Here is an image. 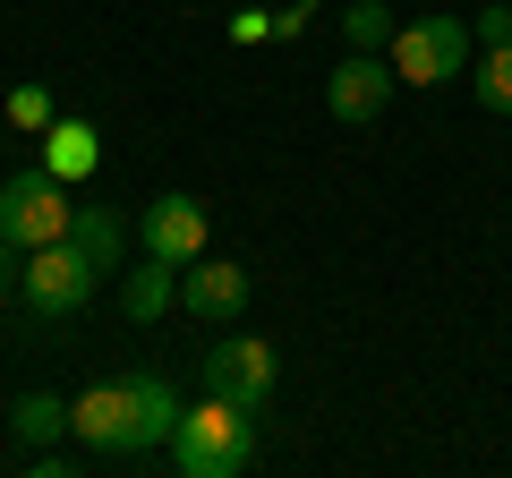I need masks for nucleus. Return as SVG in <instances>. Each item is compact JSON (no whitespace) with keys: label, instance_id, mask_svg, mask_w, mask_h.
Segmentation results:
<instances>
[{"label":"nucleus","instance_id":"1","mask_svg":"<svg viewBox=\"0 0 512 478\" xmlns=\"http://www.w3.org/2000/svg\"><path fill=\"white\" fill-rule=\"evenodd\" d=\"M163 453H171V470H180V478H239L256 461V410L205 393L197 410H180V427H171Z\"/></svg>","mask_w":512,"mask_h":478},{"label":"nucleus","instance_id":"2","mask_svg":"<svg viewBox=\"0 0 512 478\" xmlns=\"http://www.w3.org/2000/svg\"><path fill=\"white\" fill-rule=\"evenodd\" d=\"M94 257L77 248V239H52V248H26V265H18V308L35 316V325H69L77 308H86V291H94Z\"/></svg>","mask_w":512,"mask_h":478},{"label":"nucleus","instance_id":"3","mask_svg":"<svg viewBox=\"0 0 512 478\" xmlns=\"http://www.w3.org/2000/svg\"><path fill=\"white\" fill-rule=\"evenodd\" d=\"M470 43L478 35L461 18H410V26H393L384 60H393L402 86H453V77H470Z\"/></svg>","mask_w":512,"mask_h":478},{"label":"nucleus","instance_id":"4","mask_svg":"<svg viewBox=\"0 0 512 478\" xmlns=\"http://www.w3.org/2000/svg\"><path fill=\"white\" fill-rule=\"evenodd\" d=\"M77 205H69V180H52L43 163H26L18 180L0 188V239L9 248H52V239H69Z\"/></svg>","mask_w":512,"mask_h":478},{"label":"nucleus","instance_id":"5","mask_svg":"<svg viewBox=\"0 0 512 478\" xmlns=\"http://www.w3.org/2000/svg\"><path fill=\"white\" fill-rule=\"evenodd\" d=\"M197 376H205V393H222V402L265 410L274 385H282V359H274V342H256V333H222V342L197 359Z\"/></svg>","mask_w":512,"mask_h":478},{"label":"nucleus","instance_id":"6","mask_svg":"<svg viewBox=\"0 0 512 478\" xmlns=\"http://www.w3.org/2000/svg\"><path fill=\"white\" fill-rule=\"evenodd\" d=\"M69 436L94 461H137V402H128V376H103L69 402Z\"/></svg>","mask_w":512,"mask_h":478},{"label":"nucleus","instance_id":"7","mask_svg":"<svg viewBox=\"0 0 512 478\" xmlns=\"http://www.w3.org/2000/svg\"><path fill=\"white\" fill-rule=\"evenodd\" d=\"M393 60L384 52H342L333 60V77H325V111L342 120V129H367V120H384V103H393Z\"/></svg>","mask_w":512,"mask_h":478},{"label":"nucleus","instance_id":"8","mask_svg":"<svg viewBox=\"0 0 512 478\" xmlns=\"http://www.w3.org/2000/svg\"><path fill=\"white\" fill-rule=\"evenodd\" d=\"M137 239H146V257H205V239H214V214H205V197H188V188H171V197H154L146 214H137Z\"/></svg>","mask_w":512,"mask_h":478},{"label":"nucleus","instance_id":"9","mask_svg":"<svg viewBox=\"0 0 512 478\" xmlns=\"http://www.w3.org/2000/svg\"><path fill=\"white\" fill-rule=\"evenodd\" d=\"M248 265H231V257H188L180 265V308L197 316V325H231L239 308H248Z\"/></svg>","mask_w":512,"mask_h":478},{"label":"nucleus","instance_id":"10","mask_svg":"<svg viewBox=\"0 0 512 478\" xmlns=\"http://www.w3.org/2000/svg\"><path fill=\"white\" fill-rule=\"evenodd\" d=\"M171 308H180V265L171 257H146L137 274L120 282V316L128 325H154V316H171Z\"/></svg>","mask_w":512,"mask_h":478},{"label":"nucleus","instance_id":"11","mask_svg":"<svg viewBox=\"0 0 512 478\" xmlns=\"http://www.w3.org/2000/svg\"><path fill=\"white\" fill-rule=\"evenodd\" d=\"M94 163H103V137H94V120H52L43 129V171L52 180H94Z\"/></svg>","mask_w":512,"mask_h":478},{"label":"nucleus","instance_id":"12","mask_svg":"<svg viewBox=\"0 0 512 478\" xmlns=\"http://www.w3.org/2000/svg\"><path fill=\"white\" fill-rule=\"evenodd\" d=\"M128 402H137V461H146L154 444H171V427H180V393H171L163 376L128 368Z\"/></svg>","mask_w":512,"mask_h":478},{"label":"nucleus","instance_id":"13","mask_svg":"<svg viewBox=\"0 0 512 478\" xmlns=\"http://www.w3.org/2000/svg\"><path fill=\"white\" fill-rule=\"evenodd\" d=\"M69 239L94 257V274H120V257H128V214H120V205H77Z\"/></svg>","mask_w":512,"mask_h":478},{"label":"nucleus","instance_id":"14","mask_svg":"<svg viewBox=\"0 0 512 478\" xmlns=\"http://www.w3.org/2000/svg\"><path fill=\"white\" fill-rule=\"evenodd\" d=\"M333 18H342V43L350 52H384V43H393V9H384V0H350V9H333Z\"/></svg>","mask_w":512,"mask_h":478},{"label":"nucleus","instance_id":"15","mask_svg":"<svg viewBox=\"0 0 512 478\" xmlns=\"http://www.w3.org/2000/svg\"><path fill=\"white\" fill-rule=\"evenodd\" d=\"M9 427H18V444H52L60 427H69V402H60V393H18Z\"/></svg>","mask_w":512,"mask_h":478},{"label":"nucleus","instance_id":"16","mask_svg":"<svg viewBox=\"0 0 512 478\" xmlns=\"http://www.w3.org/2000/svg\"><path fill=\"white\" fill-rule=\"evenodd\" d=\"M470 94H478V111H512V43H487V52H478Z\"/></svg>","mask_w":512,"mask_h":478},{"label":"nucleus","instance_id":"17","mask_svg":"<svg viewBox=\"0 0 512 478\" xmlns=\"http://www.w3.org/2000/svg\"><path fill=\"white\" fill-rule=\"evenodd\" d=\"M52 120H60L52 86H9V129H18V137H43Z\"/></svg>","mask_w":512,"mask_h":478},{"label":"nucleus","instance_id":"18","mask_svg":"<svg viewBox=\"0 0 512 478\" xmlns=\"http://www.w3.org/2000/svg\"><path fill=\"white\" fill-rule=\"evenodd\" d=\"M470 35H478V52H487V43H512V9H478Z\"/></svg>","mask_w":512,"mask_h":478},{"label":"nucleus","instance_id":"19","mask_svg":"<svg viewBox=\"0 0 512 478\" xmlns=\"http://www.w3.org/2000/svg\"><path fill=\"white\" fill-rule=\"evenodd\" d=\"M308 18H316V0H299V9H282V18H274V35L299 43V35H308Z\"/></svg>","mask_w":512,"mask_h":478},{"label":"nucleus","instance_id":"20","mask_svg":"<svg viewBox=\"0 0 512 478\" xmlns=\"http://www.w3.org/2000/svg\"><path fill=\"white\" fill-rule=\"evenodd\" d=\"M69 470H77L69 453H52V444H35V478H69Z\"/></svg>","mask_w":512,"mask_h":478},{"label":"nucleus","instance_id":"21","mask_svg":"<svg viewBox=\"0 0 512 478\" xmlns=\"http://www.w3.org/2000/svg\"><path fill=\"white\" fill-rule=\"evenodd\" d=\"M18 265H26V248H9V239H0V299L18 291Z\"/></svg>","mask_w":512,"mask_h":478}]
</instances>
